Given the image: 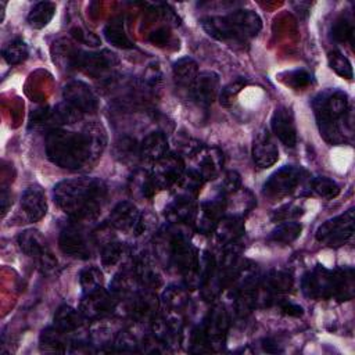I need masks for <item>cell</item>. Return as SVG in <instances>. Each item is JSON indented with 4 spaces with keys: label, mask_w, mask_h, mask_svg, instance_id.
I'll use <instances>...</instances> for the list:
<instances>
[{
    "label": "cell",
    "mask_w": 355,
    "mask_h": 355,
    "mask_svg": "<svg viewBox=\"0 0 355 355\" xmlns=\"http://www.w3.org/2000/svg\"><path fill=\"white\" fill-rule=\"evenodd\" d=\"M116 67H118L116 54L110 50L79 51L75 62V68L80 69L83 73L94 79L111 78Z\"/></svg>",
    "instance_id": "cell-9"
},
{
    "label": "cell",
    "mask_w": 355,
    "mask_h": 355,
    "mask_svg": "<svg viewBox=\"0 0 355 355\" xmlns=\"http://www.w3.org/2000/svg\"><path fill=\"white\" fill-rule=\"evenodd\" d=\"M270 126L275 133V136L286 146V147H294L297 143V126L295 119L291 108L280 105L275 110Z\"/></svg>",
    "instance_id": "cell-17"
},
{
    "label": "cell",
    "mask_w": 355,
    "mask_h": 355,
    "mask_svg": "<svg viewBox=\"0 0 355 355\" xmlns=\"http://www.w3.org/2000/svg\"><path fill=\"white\" fill-rule=\"evenodd\" d=\"M139 218H140V212L133 202L121 201L112 208L108 218V225L112 229H116L121 232H135Z\"/></svg>",
    "instance_id": "cell-20"
},
{
    "label": "cell",
    "mask_w": 355,
    "mask_h": 355,
    "mask_svg": "<svg viewBox=\"0 0 355 355\" xmlns=\"http://www.w3.org/2000/svg\"><path fill=\"white\" fill-rule=\"evenodd\" d=\"M83 315L69 305H61L54 313V327L65 334H71L82 327Z\"/></svg>",
    "instance_id": "cell-28"
},
{
    "label": "cell",
    "mask_w": 355,
    "mask_h": 355,
    "mask_svg": "<svg viewBox=\"0 0 355 355\" xmlns=\"http://www.w3.org/2000/svg\"><path fill=\"white\" fill-rule=\"evenodd\" d=\"M232 198L226 200V211L232 209L230 215L243 216V214L251 211L255 205V198L248 190H237L236 193L230 194Z\"/></svg>",
    "instance_id": "cell-37"
},
{
    "label": "cell",
    "mask_w": 355,
    "mask_h": 355,
    "mask_svg": "<svg viewBox=\"0 0 355 355\" xmlns=\"http://www.w3.org/2000/svg\"><path fill=\"white\" fill-rule=\"evenodd\" d=\"M116 305V300L105 288L98 287L83 293L79 311L86 319H100L110 315Z\"/></svg>",
    "instance_id": "cell-11"
},
{
    "label": "cell",
    "mask_w": 355,
    "mask_h": 355,
    "mask_svg": "<svg viewBox=\"0 0 355 355\" xmlns=\"http://www.w3.org/2000/svg\"><path fill=\"white\" fill-rule=\"evenodd\" d=\"M55 10L57 7L53 1L36 3L28 14V24L35 29H42L53 19Z\"/></svg>",
    "instance_id": "cell-35"
},
{
    "label": "cell",
    "mask_w": 355,
    "mask_h": 355,
    "mask_svg": "<svg viewBox=\"0 0 355 355\" xmlns=\"http://www.w3.org/2000/svg\"><path fill=\"white\" fill-rule=\"evenodd\" d=\"M105 147V133L100 125H89L82 133L61 128L47 132V158L60 168L79 171L92 165Z\"/></svg>",
    "instance_id": "cell-1"
},
{
    "label": "cell",
    "mask_w": 355,
    "mask_h": 355,
    "mask_svg": "<svg viewBox=\"0 0 355 355\" xmlns=\"http://www.w3.org/2000/svg\"><path fill=\"white\" fill-rule=\"evenodd\" d=\"M294 279L288 272L272 270L263 279V288L270 294H283L293 288Z\"/></svg>",
    "instance_id": "cell-36"
},
{
    "label": "cell",
    "mask_w": 355,
    "mask_h": 355,
    "mask_svg": "<svg viewBox=\"0 0 355 355\" xmlns=\"http://www.w3.org/2000/svg\"><path fill=\"white\" fill-rule=\"evenodd\" d=\"M79 283L83 290V293H89L92 290H96L101 287L103 284V273L96 266H89L80 270L79 275Z\"/></svg>",
    "instance_id": "cell-43"
},
{
    "label": "cell",
    "mask_w": 355,
    "mask_h": 355,
    "mask_svg": "<svg viewBox=\"0 0 355 355\" xmlns=\"http://www.w3.org/2000/svg\"><path fill=\"white\" fill-rule=\"evenodd\" d=\"M64 101L79 110L82 114L93 112L97 108V98L92 87L82 80L69 82L62 90Z\"/></svg>",
    "instance_id": "cell-16"
},
{
    "label": "cell",
    "mask_w": 355,
    "mask_h": 355,
    "mask_svg": "<svg viewBox=\"0 0 355 355\" xmlns=\"http://www.w3.org/2000/svg\"><path fill=\"white\" fill-rule=\"evenodd\" d=\"M252 158L258 168L266 169L279 159V150L273 136L266 128H261L252 140Z\"/></svg>",
    "instance_id": "cell-15"
},
{
    "label": "cell",
    "mask_w": 355,
    "mask_h": 355,
    "mask_svg": "<svg viewBox=\"0 0 355 355\" xmlns=\"http://www.w3.org/2000/svg\"><path fill=\"white\" fill-rule=\"evenodd\" d=\"M331 37L338 42V43H348V42H352V37H354V24L352 21L345 17V15H341L338 17L333 26H331Z\"/></svg>",
    "instance_id": "cell-41"
},
{
    "label": "cell",
    "mask_w": 355,
    "mask_h": 355,
    "mask_svg": "<svg viewBox=\"0 0 355 355\" xmlns=\"http://www.w3.org/2000/svg\"><path fill=\"white\" fill-rule=\"evenodd\" d=\"M21 207L29 222L40 220L47 212L44 191L39 186L28 187L21 196Z\"/></svg>",
    "instance_id": "cell-21"
},
{
    "label": "cell",
    "mask_w": 355,
    "mask_h": 355,
    "mask_svg": "<svg viewBox=\"0 0 355 355\" xmlns=\"http://www.w3.org/2000/svg\"><path fill=\"white\" fill-rule=\"evenodd\" d=\"M244 222L243 216H236V215H227L222 216L219 222L215 226V237L216 240L226 245L234 241H239V239L244 234Z\"/></svg>",
    "instance_id": "cell-23"
},
{
    "label": "cell",
    "mask_w": 355,
    "mask_h": 355,
    "mask_svg": "<svg viewBox=\"0 0 355 355\" xmlns=\"http://www.w3.org/2000/svg\"><path fill=\"white\" fill-rule=\"evenodd\" d=\"M115 159L122 164H135L140 157V144L129 136H122L115 140L112 146Z\"/></svg>",
    "instance_id": "cell-29"
},
{
    "label": "cell",
    "mask_w": 355,
    "mask_h": 355,
    "mask_svg": "<svg viewBox=\"0 0 355 355\" xmlns=\"http://www.w3.org/2000/svg\"><path fill=\"white\" fill-rule=\"evenodd\" d=\"M68 334L62 333L57 327L51 326L42 331L39 338L40 349L44 352H67Z\"/></svg>",
    "instance_id": "cell-31"
},
{
    "label": "cell",
    "mask_w": 355,
    "mask_h": 355,
    "mask_svg": "<svg viewBox=\"0 0 355 355\" xmlns=\"http://www.w3.org/2000/svg\"><path fill=\"white\" fill-rule=\"evenodd\" d=\"M355 211L349 208L344 214L326 220L316 230V240L326 247L337 248L348 243L354 234Z\"/></svg>",
    "instance_id": "cell-7"
},
{
    "label": "cell",
    "mask_w": 355,
    "mask_h": 355,
    "mask_svg": "<svg viewBox=\"0 0 355 355\" xmlns=\"http://www.w3.org/2000/svg\"><path fill=\"white\" fill-rule=\"evenodd\" d=\"M219 191L222 196H230L233 193H236L240 187H241V178L236 171H229L226 172V175L223 176L220 186H219Z\"/></svg>",
    "instance_id": "cell-47"
},
{
    "label": "cell",
    "mask_w": 355,
    "mask_h": 355,
    "mask_svg": "<svg viewBox=\"0 0 355 355\" xmlns=\"http://www.w3.org/2000/svg\"><path fill=\"white\" fill-rule=\"evenodd\" d=\"M279 79L288 87L294 90H301L312 83V75L305 69L287 71L279 75Z\"/></svg>",
    "instance_id": "cell-38"
},
{
    "label": "cell",
    "mask_w": 355,
    "mask_h": 355,
    "mask_svg": "<svg viewBox=\"0 0 355 355\" xmlns=\"http://www.w3.org/2000/svg\"><path fill=\"white\" fill-rule=\"evenodd\" d=\"M155 226H157V216L148 211V212L140 214L139 222H137L133 233L136 236H147L155 230Z\"/></svg>",
    "instance_id": "cell-48"
},
{
    "label": "cell",
    "mask_w": 355,
    "mask_h": 355,
    "mask_svg": "<svg viewBox=\"0 0 355 355\" xmlns=\"http://www.w3.org/2000/svg\"><path fill=\"white\" fill-rule=\"evenodd\" d=\"M301 232H302L301 223L293 222V220H286L269 233L268 241L273 243V244L287 245V244H291L293 241H295L300 237Z\"/></svg>",
    "instance_id": "cell-32"
},
{
    "label": "cell",
    "mask_w": 355,
    "mask_h": 355,
    "mask_svg": "<svg viewBox=\"0 0 355 355\" xmlns=\"http://www.w3.org/2000/svg\"><path fill=\"white\" fill-rule=\"evenodd\" d=\"M184 172V162L179 154L168 153L154 162L151 169L153 180L158 190L172 189Z\"/></svg>",
    "instance_id": "cell-10"
},
{
    "label": "cell",
    "mask_w": 355,
    "mask_h": 355,
    "mask_svg": "<svg viewBox=\"0 0 355 355\" xmlns=\"http://www.w3.org/2000/svg\"><path fill=\"white\" fill-rule=\"evenodd\" d=\"M204 331L207 336V341L209 344L211 351L216 348V345L222 347L226 338V331L229 327V318L223 308V305H216L209 312L208 318L202 323Z\"/></svg>",
    "instance_id": "cell-19"
},
{
    "label": "cell",
    "mask_w": 355,
    "mask_h": 355,
    "mask_svg": "<svg viewBox=\"0 0 355 355\" xmlns=\"http://www.w3.org/2000/svg\"><path fill=\"white\" fill-rule=\"evenodd\" d=\"M169 37H171V33L166 28H159L157 31H154L153 33H150L148 36V40L154 44V46H165L168 42H169Z\"/></svg>",
    "instance_id": "cell-52"
},
{
    "label": "cell",
    "mask_w": 355,
    "mask_h": 355,
    "mask_svg": "<svg viewBox=\"0 0 355 355\" xmlns=\"http://www.w3.org/2000/svg\"><path fill=\"white\" fill-rule=\"evenodd\" d=\"M157 309H158L157 297L150 291L137 294L132 301V315L137 319H141V320L151 319L155 316Z\"/></svg>",
    "instance_id": "cell-33"
},
{
    "label": "cell",
    "mask_w": 355,
    "mask_h": 355,
    "mask_svg": "<svg viewBox=\"0 0 355 355\" xmlns=\"http://www.w3.org/2000/svg\"><path fill=\"white\" fill-rule=\"evenodd\" d=\"M311 187L315 194L326 200H331L340 194V186L326 176L313 178L311 182Z\"/></svg>",
    "instance_id": "cell-40"
},
{
    "label": "cell",
    "mask_w": 355,
    "mask_h": 355,
    "mask_svg": "<svg viewBox=\"0 0 355 355\" xmlns=\"http://www.w3.org/2000/svg\"><path fill=\"white\" fill-rule=\"evenodd\" d=\"M60 250L72 258L87 259L92 255V247L86 233L76 225L65 226L58 237Z\"/></svg>",
    "instance_id": "cell-12"
},
{
    "label": "cell",
    "mask_w": 355,
    "mask_h": 355,
    "mask_svg": "<svg viewBox=\"0 0 355 355\" xmlns=\"http://www.w3.org/2000/svg\"><path fill=\"white\" fill-rule=\"evenodd\" d=\"M164 302L172 308V309H180L186 304V295L184 291H182L179 287H169L164 293Z\"/></svg>",
    "instance_id": "cell-49"
},
{
    "label": "cell",
    "mask_w": 355,
    "mask_h": 355,
    "mask_svg": "<svg viewBox=\"0 0 355 355\" xmlns=\"http://www.w3.org/2000/svg\"><path fill=\"white\" fill-rule=\"evenodd\" d=\"M245 85H247V80L244 78H237L230 83H227L219 93L220 104L225 107H229L233 103V98L241 92V89H244Z\"/></svg>",
    "instance_id": "cell-45"
},
{
    "label": "cell",
    "mask_w": 355,
    "mask_h": 355,
    "mask_svg": "<svg viewBox=\"0 0 355 355\" xmlns=\"http://www.w3.org/2000/svg\"><path fill=\"white\" fill-rule=\"evenodd\" d=\"M204 180L201 176L194 172L193 169H184L180 179L173 184V196L175 198H183V200H196Z\"/></svg>",
    "instance_id": "cell-26"
},
{
    "label": "cell",
    "mask_w": 355,
    "mask_h": 355,
    "mask_svg": "<svg viewBox=\"0 0 355 355\" xmlns=\"http://www.w3.org/2000/svg\"><path fill=\"white\" fill-rule=\"evenodd\" d=\"M327 61H329V67L341 78L345 79H352L354 72H352V65L349 62V60L340 51L333 50L327 54Z\"/></svg>",
    "instance_id": "cell-42"
},
{
    "label": "cell",
    "mask_w": 355,
    "mask_h": 355,
    "mask_svg": "<svg viewBox=\"0 0 355 355\" xmlns=\"http://www.w3.org/2000/svg\"><path fill=\"white\" fill-rule=\"evenodd\" d=\"M226 211V197L219 196L216 198L204 201L200 207V212L196 218V227L201 234H209L215 230L216 223Z\"/></svg>",
    "instance_id": "cell-18"
},
{
    "label": "cell",
    "mask_w": 355,
    "mask_h": 355,
    "mask_svg": "<svg viewBox=\"0 0 355 355\" xmlns=\"http://www.w3.org/2000/svg\"><path fill=\"white\" fill-rule=\"evenodd\" d=\"M304 171L294 165H286L273 172L263 183L262 194L269 201L282 200L290 196L301 183Z\"/></svg>",
    "instance_id": "cell-8"
},
{
    "label": "cell",
    "mask_w": 355,
    "mask_h": 355,
    "mask_svg": "<svg viewBox=\"0 0 355 355\" xmlns=\"http://www.w3.org/2000/svg\"><path fill=\"white\" fill-rule=\"evenodd\" d=\"M10 204H11V196L8 194V191L6 189H3V191H1V211H3V216L6 215Z\"/></svg>",
    "instance_id": "cell-55"
},
{
    "label": "cell",
    "mask_w": 355,
    "mask_h": 355,
    "mask_svg": "<svg viewBox=\"0 0 355 355\" xmlns=\"http://www.w3.org/2000/svg\"><path fill=\"white\" fill-rule=\"evenodd\" d=\"M312 108L320 136L329 144H344L352 133L347 93L333 89L323 90L313 98Z\"/></svg>",
    "instance_id": "cell-3"
},
{
    "label": "cell",
    "mask_w": 355,
    "mask_h": 355,
    "mask_svg": "<svg viewBox=\"0 0 355 355\" xmlns=\"http://www.w3.org/2000/svg\"><path fill=\"white\" fill-rule=\"evenodd\" d=\"M302 291L306 297L316 301H349L355 294L354 269H327L318 265L302 277Z\"/></svg>",
    "instance_id": "cell-4"
},
{
    "label": "cell",
    "mask_w": 355,
    "mask_h": 355,
    "mask_svg": "<svg viewBox=\"0 0 355 355\" xmlns=\"http://www.w3.org/2000/svg\"><path fill=\"white\" fill-rule=\"evenodd\" d=\"M129 190L133 197L144 200L153 198L158 189L153 180L151 172L146 169H137L129 179Z\"/></svg>",
    "instance_id": "cell-27"
},
{
    "label": "cell",
    "mask_w": 355,
    "mask_h": 355,
    "mask_svg": "<svg viewBox=\"0 0 355 355\" xmlns=\"http://www.w3.org/2000/svg\"><path fill=\"white\" fill-rule=\"evenodd\" d=\"M201 26L216 40L243 44L258 35L262 21L252 10H236L223 17L202 18Z\"/></svg>",
    "instance_id": "cell-5"
},
{
    "label": "cell",
    "mask_w": 355,
    "mask_h": 355,
    "mask_svg": "<svg viewBox=\"0 0 355 355\" xmlns=\"http://www.w3.org/2000/svg\"><path fill=\"white\" fill-rule=\"evenodd\" d=\"M302 207H300L298 204L290 202L286 204L283 207H280L279 209H276L272 214V220L273 222H286V220H291L294 218H298L302 215Z\"/></svg>",
    "instance_id": "cell-46"
},
{
    "label": "cell",
    "mask_w": 355,
    "mask_h": 355,
    "mask_svg": "<svg viewBox=\"0 0 355 355\" xmlns=\"http://www.w3.org/2000/svg\"><path fill=\"white\" fill-rule=\"evenodd\" d=\"M122 255H123V244L116 240H111L103 245L101 263L105 268L115 266L122 258Z\"/></svg>",
    "instance_id": "cell-44"
},
{
    "label": "cell",
    "mask_w": 355,
    "mask_h": 355,
    "mask_svg": "<svg viewBox=\"0 0 355 355\" xmlns=\"http://www.w3.org/2000/svg\"><path fill=\"white\" fill-rule=\"evenodd\" d=\"M135 273L137 276V279L147 287L150 288H157L162 280H161V275L158 273L157 268L154 266L153 259L148 257V254L140 257V259L136 263L135 268Z\"/></svg>",
    "instance_id": "cell-34"
},
{
    "label": "cell",
    "mask_w": 355,
    "mask_h": 355,
    "mask_svg": "<svg viewBox=\"0 0 355 355\" xmlns=\"http://www.w3.org/2000/svg\"><path fill=\"white\" fill-rule=\"evenodd\" d=\"M17 241L21 251L25 255L31 257L43 273H51L55 270L57 258L53 255L51 250L47 245L46 239L39 230L36 229L24 230L22 233H19Z\"/></svg>",
    "instance_id": "cell-6"
},
{
    "label": "cell",
    "mask_w": 355,
    "mask_h": 355,
    "mask_svg": "<svg viewBox=\"0 0 355 355\" xmlns=\"http://www.w3.org/2000/svg\"><path fill=\"white\" fill-rule=\"evenodd\" d=\"M280 311L284 313V315H288V316H294V318H300L302 316L304 313V309L294 304V302H290V301H282L280 304Z\"/></svg>",
    "instance_id": "cell-53"
},
{
    "label": "cell",
    "mask_w": 355,
    "mask_h": 355,
    "mask_svg": "<svg viewBox=\"0 0 355 355\" xmlns=\"http://www.w3.org/2000/svg\"><path fill=\"white\" fill-rule=\"evenodd\" d=\"M168 153V140L162 132H153L140 143V157L146 161L155 162Z\"/></svg>",
    "instance_id": "cell-24"
},
{
    "label": "cell",
    "mask_w": 355,
    "mask_h": 355,
    "mask_svg": "<svg viewBox=\"0 0 355 355\" xmlns=\"http://www.w3.org/2000/svg\"><path fill=\"white\" fill-rule=\"evenodd\" d=\"M190 159V169L197 172L204 182L215 179L223 166V153L218 147L201 146V148L197 150Z\"/></svg>",
    "instance_id": "cell-13"
},
{
    "label": "cell",
    "mask_w": 355,
    "mask_h": 355,
    "mask_svg": "<svg viewBox=\"0 0 355 355\" xmlns=\"http://www.w3.org/2000/svg\"><path fill=\"white\" fill-rule=\"evenodd\" d=\"M3 57L10 65H18L28 57V46L24 40L15 39L3 49Z\"/></svg>",
    "instance_id": "cell-39"
},
{
    "label": "cell",
    "mask_w": 355,
    "mask_h": 355,
    "mask_svg": "<svg viewBox=\"0 0 355 355\" xmlns=\"http://www.w3.org/2000/svg\"><path fill=\"white\" fill-rule=\"evenodd\" d=\"M198 208L196 200L173 198L165 208V218L171 225H190L196 222Z\"/></svg>",
    "instance_id": "cell-22"
},
{
    "label": "cell",
    "mask_w": 355,
    "mask_h": 355,
    "mask_svg": "<svg viewBox=\"0 0 355 355\" xmlns=\"http://www.w3.org/2000/svg\"><path fill=\"white\" fill-rule=\"evenodd\" d=\"M104 36L107 42L118 49H132L135 44L129 39L122 17H115L104 28Z\"/></svg>",
    "instance_id": "cell-30"
},
{
    "label": "cell",
    "mask_w": 355,
    "mask_h": 355,
    "mask_svg": "<svg viewBox=\"0 0 355 355\" xmlns=\"http://www.w3.org/2000/svg\"><path fill=\"white\" fill-rule=\"evenodd\" d=\"M172 73L176 86L189 92L198 75V65L191 57H183L173 62Z\"/></svg>",
    "instance_id": "cell-25"
},
{
    "label": "cell",
    "mask_w": 355,
    "mask_h": 355,
    "mask_svg": "<svg viewBox=\"0 0 355 355\" xmlns=\"http://www.w3.org/2000/svg\"><path fill=\"white\" fill-rule=\"evenodd\" d=\"M262 349L265 352H270V354H276V352H282L283 351L279 347V344H276V341H273L272 338H263L262 340Z\"/></svg>",
    "instance_id": "cell-54"
},
{
    "label": "cell",
    "mask_w": 355,
    "mask_h": 355,
    "mask_svg": "<svg viewBox=\"0 0 355 355\" xmlns=\"http://www.w3.org/2000/svg\"><path fill=\"white\" fill-rule=\"evenodd\" d=\"M53 194L62 212L75 220H87L100 212L107 197V186L97 178L80 176L61 180Z\"/></svg>",
    "instance_id": "cell-2"
},
{
    "label": "cell",
    "mask_w": 355,
    "mask_h": 355,
    "mask_svg": "<svg viewBox=\"0 0 355 355\" xmlns=\"http://www.w3.org/2000/svg\"><path fill=\"white\" fill-rule=\"evenodd\" d=\"M71 35L72 37H75L78 42H82L85 44L89 46H98L100 44V39L93 33V32H87L79 26H75L71 29Z\"/></svg>",
    "instance_id": "cell-50"
},
{
    "label": "cell",
    "mask_w": 355,
    "mask_h": 355,
    "mask_svg": "<svg viewBox=\"0 0 355 355\" xmlns=\"http://www.w3.org/2000/svg\"><path fill=\"white\" fill-rule=\"evenodd\" d=\"M187 94L201 107L211 105L219 94V75L214 71L198 72Z\"/></svg>",
    "instance_id": "cell-14"
},
{
    "label": "cell",
    "mask_w": 355,
    "mask_h": 355,
    "mask_svg": "<svg viewBox=\"0 0 355 355\" xmlns=\"http://www.w3.org/2000/svg\"><path fill=\"white\" fill-rule=\"evenodd\" d=\"M161 79H162V73L159 71L158 67H148L144 72V82L148 87H157L159 83H161Z\"/></svg>",
    "instance_id": "cell-51"
}]
</instances>
